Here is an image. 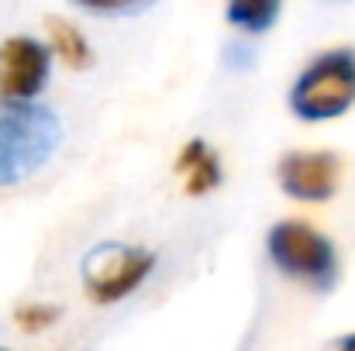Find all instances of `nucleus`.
Segmentation results:
<instances>
[{
	"label": "nucleus",
	"mask_w": 355,
	"mask_h": 351,
	"mask_svg": "<svg viewBox=\"0 0 355 351\" xmlns=\"http://www.w3.org/2000/svg\"><path fill=\"white\" fill-rule=\"evenodd\" d=\"M62 145V120L52 107L35 100L0 104V186L35 176Z\"/></svg>",
	"instance_id": "f257e3e1"
},
{
	"label": "nucleus",
	"mask_w": 355,
	"mask_h": 351,
	"mask_svg": "<svg viewBox=\"0 0 355 351\" xmlns=\"http://www.w3.org/2000/svg\"><path fill=\"white\" fill-rule=\"evenodd\" d=\"M266 255L272 269L314 293H331L338 282V248L328 234L304 221H279L266 234Z\"/></svg>",
	"instance_id": "f03ea898"
},
{
	"label": "nucleus",
	"mask_w": 355,
	"mask_h": 351,
	"mask_svg": "<svg viewBox=\"0 0 355 351\" xmlns=\"http://www.w3.org/2000/svg\"><path fill=\"white\" fill-rule=\"evenodd\" d=\"M355 107V48H331L311 59L290 87V111L321 124Z\"/></svg>",
	"instance_id": "7ed1b4c3"
},
{
	"label": "nucleus",
	"mask_w": 355,
	"mask_h": 351,
	"mask_svg": "<svg viewBox=\"0 0 355 351\" xmlns=\"http://www.w3.org/2000/svg\"><path fill=\"white\" fill-rule=\"evenodd\" d=\"M152 269L155 255L148 248L128 241H101L80 262L83 293L94 303H121L152 276Z\"/></svg>",
	"instance_id": "20e7f679"
},
{
	"label": "nucleus",
	"mask_w": 355,
	"mask_h": 351,
	"mask_svg": "<svg viewBox=\"0 0 355 351\" xmlns=\"http://www.w3.org/2000/svg\"><path fill=\"white\" fill-rule=\"evenodd\" d=\"M52 73V48L38 38L17 35L0 45V97L3 100H35Z\"/></svg>",
	"instance_id": "39448f33"
},
{
	"label": "nucleus",
	"mask_w": 355,
	"mask_h": 351,
	"mask_svg": "<svg viewBox=\"0 0 355 351\" xmlns=\"http://www.w3.org/2000/svg\"><path fill=\"white\" fill-rule=\"evenodd\" d=\"M279 190L300 204H324L338 193L342 159L335 152H286L276 165Z\"/></svg>",
	"instance_id": "423d86ee"
},
{
	"label": "nucleus",
	"mask_w": 355,
	"mask_h": 351,
	"mask_svg": "<svg viewBox=\"0 0 355 351\" xmlns=\"http://www.w3.org/2000/svg\"><path fill=\"white\" fill-rule=\"evenodd\" d=\"M176 172L187 176V193L190 197H204L211 190L221 186L225 172H221V162L214 155V148L204 141V138H190L176 159Z\"/></svg>",
	"instance_id": "0eeeda50"
},
{
	"label": "nucleus",
	"mask_w": 355,
	"mask_h": 351,
	"mask_svg": "<svg viewBox=\"0 0 355 351\" xmlns=\"http://www.w3.org/2000/svg\"><path fill=\"white\" fill-rule=\"evenodd\" d=\"M45 28H49V48H55L66 66H73V69H90V66H94V48H90L87 35H83L73 21H66V17H49Z\"/></svg>",
	"instance_id": "6e6552de"
},
{
	"label": "nucleus",
	"mask_w": 355,
	"mask_h": 351,
	"mask_svg": "<svg viewBox=\"0 0 355 351\" xmlns=\"http://www.w3.org/2000/svg\"><path fill=\"white\" fill-rule=\"evenodd\" d=\"M283 10V0H228V21L245 35H266Z\"/></svg>",
	"instance_id": "1a4fd4ad"
},
{
	"label": "nucleus",
	"mask_w": 355,
	"mask_h": 351,
	"mask_svg": "<svg viewBox=\"0 0 355 351\" xmlns=\"http://www.w3.org/2000/svg\"><path fill=\"white\" fill-rule=\"evenodd\" d=\"M59 317H62V310H59L55 303H28V307H21V310L14 314V321H17L21 331H28V334H38V331L52 327Z\"/></svg>",
	"instance_id": "9d476101"
},
{
	"label": "nucleus",
	"mask_w": 355,
	"mask_h": 351,
	"mask_svg": "<svg viewBox=\"0 0 355 351\" xmlns=\"http://www.w3.org/2000/svg\"><path fill=\"white\" fill-rule=\"evenodd\" d=\"M76 7H83L87 14H101V17H124V14H138L145 10L152 0H73Z\"/></svg>",
	"instance_id": "9b49d317"
},
{
	"label": "nucleus",
	"mask_w": 355,
	"mask_h": 351,
	"mask_svg": "<svg viewBox=\"0 0 355 351\" xmlns=\"http://www.w3.org/2000/svg\"><path fill=\"white\" fill-rule=\"evenodd\" d=\"M338 351H355V334H345V338L338 341Z\"/></svg>",
	"instance_id": "f8f14e48"
},
{
	"label": "nucleus",
	"mask_w": 355,
	"mask_h": 351,
	"mask_svg": "<svg viewBox=\"0 0 355 351\" xmlns=\"http://www.w3.org/2000/svg\"><path fill=\"white\" fill-rule=\"evenodd\" d=\"M328 3H345V0H328Z\"/></svg>",
	"instance_id": "ddd939ff"
},
{
	"label": "nucleus",
	"mask_w": 355,
	"mask_h": 351,
	"mask_svg": "<svg viewBox=\"0 0 355 351\" xmlns=\"http://www.w3.org/2000/svg\"><path fill=\"white\" fill-rule=\"evenodd\" d=\"M0 351H7V348H0Z\"/></svg>",
	"instance_id": "4468645a"
}]
</instances>
